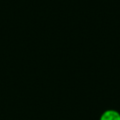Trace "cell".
I'll return each instance as SVG.
<instances>
[{
	"label": "cell",
	"mask_w": 120,
	"mask_h": 120,
	"mask_svg": "<svg viewBox=\"0 0 120 120\" xmlns=\"http://www.w3.org/2000/svg\"><path fill=\"white\" fill-rule=\"evenodd\" d=\"M99 120H120V112L113 108H109L99 115Z\"/></svg>",
	"instance_id": "obj_1"
}]
</instances>
